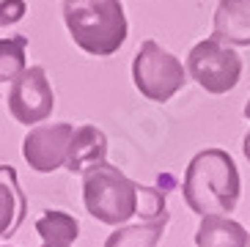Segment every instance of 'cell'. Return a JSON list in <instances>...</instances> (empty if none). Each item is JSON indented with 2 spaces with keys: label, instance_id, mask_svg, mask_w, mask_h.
Here are the masks:
<instances>
[{
  "label": "cell",
  "instance_id": "14",
  "mask_svg": "<svg viewBox=\"0 0 250 247\" xmlns=\"http://www.w3.org/2000/svg\"><path fill=\"white\" fill-rule=\"evenodd\" d=\"M28 36L0 39V82H14L28 69Z\"/></svg>",
  "mask_w": 250,
  "mask_h": 247
},
{
  "label": "cell",
  "instance_id": "1",
  "mask_svg": "<svg viewBox=\"0 0 250 247\" xmlns=\"http://www.w3.org/2000/svg\"><path fill=\"white\" fill-rule=\"evenodd\" d=\"M242 179L234 157L223 148H204L190 160L184 170L182 198L187 209L198 217L206 214H231L239 204Z\"/></svg>",
  "mask_w": 250,
  "mask_h": 247
},
{
  "label": "cell",
  "instance_id": "8",
  "mask_svg": "<svg viewBox=\"0 0 250 247\" xmlns=\"http://www.w3.org/2000/svg\"><path fill=\"white\" fill-rule=\"evenodd\" d=\"M107 162V135H104L96 124H80L74 126L72 143L66 154V170L69 173H88L91 167L104 165Z\"/></svg>",
  "mask_w": 250,
  "mask_h": 247
},
{
  "label": "cell",
  "instance_id": "17",
  "mask_svg": "<svg viewBox=\"0 0 250 247\" xmlns=\"http://www.w3.org/2000/svg\"><path fill=\"white\" fill-rule=\"evenodd\" d=\"M245 116L250 118V102L245 104ZM242 151H245V157H248V160H250V132H248V135H245V140H242Z\"/></svg>",
  "mask_w": 250,
  "mask_h": 247
},
{
  "label": "cell",
  "instance_id": "15",
  "mask_svg": "<svg viewBox=\"0 0 250 247\" xmlns=\"http://www.w3.org/2000/svg\"><path fill=\"white\" fill-rule=\"evenodd\" d=\"M140 223H151V220L168 217V206H165V195L157 187H146L138 184V211Z\"/></svg>",
  "mask_w": 250,
  "mask_h": 247
},
{
  "label": "cell",
  "instance_id": "6",
  "mask_svg": "<svg viewBox=\"0 0 250 247\" xmlns=\"http://www.w3.org/2000/svg\"><path fill=\"white\" fill-rule=\"evenodd\" d=\"M55 110V91L44 66H28L8 88V113L17 124H44Z\"/></svg>",
  "mask_w": 250,
  "mask_h": 247
},
{
  "label": "cell",
  "instance_id": "13",
  "mask_svg": "<svg viewBox=\"0 0 250 247\" xmlns=\"http://www.w3.org/2000/svg\"><path fill=\"white\" fill-rule=\"evenodd\" d=\"M168 217L151 220V223H138V226H118V231H113L104 247H157L165 233Z\"/></svg>",
  "mask_w": 250,
  "mask_h": 247
},
{
  "label": "cell",
  "instance_id": "11",
  "mask_svg": "<svg viewBox=\"0 0 250 247\" xmlns=\"http://www.w3.org/2000/svg\"><path fill=\"white\" fill-rule=\"evenodd\" d=\"M250 233L226 214H206L195 231V247H248Z\"/></svg>",
  "mask_w": 250,
  "mask_h": 247
},
{
  "label": "cell",
  "instance_id": "5",
  "mask_svg": "<svg viewBox=\"0 0 250 247\" xmlns=\"http://www.w3.org/2000/svg\"><path fill=\"white\" fill-rule=\"evenodd\" d=\"M187 77L198 82L206 94H228L242 80V58L234 47L209 36L195 44L187 55Z\"/></svg>",
  "mask_w": 250,
  "mask_h": 247
},
{
  "label": "cell",
  "instance_id": "4",
  "mask_svg": "<svg viewBox=\"0 0 250 247\" xmlns=\"http://www.w3.org/2000/svg\"><path fill=\"white\" fill-rule=\"evenodd\" d=\"M187 80L184 63L154 39H146L138 47L132 58V82L143 99L165 104L187 85Z\"/></svg>",
  "mask_w": 250,
  "mask_h": 247
},
{
  "label": "cell",
  "instance_id": "16",
  "mask_svg": "<svg viewBox=\"0 0 250 247\" xmlns=\"http://www.w3.org/2000/svg\"><path fill=\"white\" fill-rule=\"evenodd\" d=\"M28 14L25 0H0V28H11L17 22H22Z\"/></svg>",
  "mask_w": 250,
  "mask_h": 247
},
{
  "label": "cell",
  "instance_id": "3",
  "mask_svg": "<svg viewBox=\"0 0 250 247\" xmlns=\"http://www.w3.org/2000/svg\"><path fill=\"white\" fill-rule=\"evenodd\" d=\"M83 204L104 226H126L138 211V184L110 162L96 165L83 173Z\"/></svg>",
  "mask_w": 250,
  "mask_h": 247
},
{
  "label": "cell",
  "instance_id": "2",
  "mask_svg": "<svg viewBox=\"0 0 250 247\" xmlns=\"http://www.w3.org/2000/svg\"><path fill=\"white\" fill-rule=\"evenodd\" d=\"M63 22L72 41L94 58L116 55L129 36L121 0H63Z\"/></svg>",
  "mask_w": 250,
  "mask_h": 247
},
{
  "label": "cell",
  "instance_id": "19",
  "mask_svg": "<svg viewBox=\"0 0 250 247\" xmlns=\"http://www.w3.org/2000/svg\"><path fill=\"white\" fill-rule=\"evenodd\" d=\"M6 247H11V245H6Z\"/></svg>",
  "mask_w": 250,
  "mask_h": 247
},
{
  "label": "cell",
  "instance_id": "10",
  "mask_svg": "<svg viewBox=\"0 0 250 247\" xmlns=\"http://www.w3.org/2000/svg\"><path fill=\"white\" fill-rule=\"evenodd\" d=\"M28 217V198L20 187V176L11 165H0V239L20 231Z\"/></svg>",
  "mask_w": 250,
  "mask_h": 247
},
{
  "label": "cell",
  "instance_id": "18",
  "mask_svg": "<svg viewBox=\"0 0 250 247\" xmlns=\"http://www.w3.org/2000/svg\"><path fill=\"white\" fill-rule=\"evenodd\" d=\"M248 247H250V239H248Z\"/></svg>",
  "mask_w": 250,
  "mask_h": 247
},
{
  "label": "cell",
  "instance_id": "9",
  "mask_svg": "<svg viewBox=\"0 0 250 247\" xmlns=\"http://www.w3.org/2000/svg\"><path fill=\"white\" fill-rule=\"evenodd\" d=\"M212 39L228 47H250V0H217Z\"/></svg>",
  "mask_w": 250,
  "mask_h": 247
},
{
  "label": "cell",
  "instance_id": "12",
  "mask_svg": "<svg viewBox=\"0 0 250 247\" xmlns=\"http://www.w3.org/2000/svg\"><path fill=\"white\" fill-rule=\"evenodd\" d=\"M36 231L42 236V247H74L80 236V223L61 209H47L36 220Z\"/></svg>",
  "mask_w": 250,
  "mask_h": 247
},
{
  "label": "cell",
  "instance_id": "7",
  "mask_svg": "<svg viewBox=\"0 0 250 247\" xmlns=\"http://www.w3.org/2000/svg\"><path fill=\"white\" fill-rule=\"evenodd\" d=\"M74 126L66 121H44L30 126L22 140V157L36 173H55L66 165L69 143H72Z\"/></svg>",
  "mask_w": 250,
  "mask_h": 247
}]
</instances>
